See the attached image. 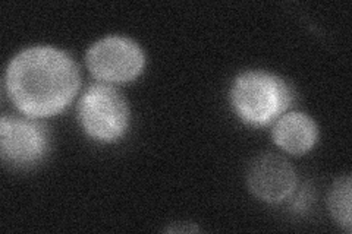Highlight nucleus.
I'll return each mask as SVG.
<instances>
[{
	"label": "nucleus",
	"instance_id": "obj_1",
	"mask_svg": "<svg viewBox=\"0 0 352 234\" xmlns=\"http://www.w3.org/2000/svg\"><path fill=\"white\" fill-rule=\"evenodd\" d=\"M80 88V72L68 54L53 47L21 51L8 66L6 90L16 108L28 117L60 113Z\"/></svg>",
	"mask_w": 352,
	"mask_h": 234
},
{
	"label": "nucleus",
	"instance_id": "obj_3",
	"mask_svg": "<svg viewBox=\"0 0 352 234\" xmlns=\"http://www.w3.org/2000/svg\"><path fill=\"white\" fill-rule=\"evenodd\" d=\"M78 117L84 130L91 138L113 142L126 132L129 110L115 88L93 85L80 100Z\"/></svg>",
	"mask_w": 352,
	"mask_h": 234
},
{
	"label": "nucleus",
	"instance_id": "obj_5",
	"mask_svg": "<svg viewBox=\"0 0 352 234\" xmlns=\"http://www.w3.org/2000/svg\"><path fill=\"white\" fill-rule=\"evenodd\" d=\"M49 148L47 129L36 120L3 116L0 121L2 159L14 165L40 161Z\"/></svg>",
	"mask_w": 352,
	"mask_h": 234
},
{
	"label": "nucleus",
	"instance_id": "obj_8",
	"mask_svg": "<svg viewBox=\"0 0 352 234\" xmlns=\"http://www.w3.org/2000/svg\"><path fill=\"white\" fill-rule=\"evenodd\" d=\"M329 209L333 218L351 233V177L336 180L329 194Z\"/></svg>",
	"mask_w": 352,
	"mask_h": 234
},
{
	"label": "nucleus",
	"instance_id": "obj_4",
	"mask_svg": "<svg viewBox=\"0 0 352 234\" xmlns=\"http://www.w3.org/2000/svg\"><path fill=\"white\" fill-rule=\"evenodd\" d=\"M144 53L137 43L125 37H106L87 51L88 71L98 81L124 84L142 72Z\"/></svg>",
	"mask_w": 352,
	"mask_h": 234
},
{
	"label": "nucleus",
	"instance_id": "obj_7",
	"mask_svg": "<svg viewBox=\"0 0 352 234\" xmlns=\"http://www.w3.org/2000/svg\"><path fill=\"white\" fill-rule=\"evenodd\" d=\"M272 138L283 151L301 155L313 148L317 141V126L304 113H289L280 117L273 128Z\"/></svg>",
	"mask_w": 352,
	"mask_h": 234
},
{
	"label": "nucleus",
	"instance_id": "obj_6",
	"mask_svg": "<svg viewBox=\"0 0 352 234\" xmlns=\"http://www.w3.org/2000/svg\"><path fill=\"white\" fill-rule=\"evenodd\" d=\"M247 183L258 199L269 204H279L294 194L296 174L294 167L280 155L266 152L251 161Z\"/></svg>",
	"mask_w": 352,
	"mask_h": 234
},
{
	"label": "nucleus",
	"instance_id": "obj_9",
	"mask_svg": "<svg viewBox=\"0 0 352 234\" xmlns=\"http://www.w3.org/2000/svg\"><path fill=\"white\" fill-rule=\"evenodd\" d=\"M311 202H313V194L310 189H305L304 186V189H301L300 192H296L295 196H292L291 208L295 211V213H302V211H307L310 208Z\"/></svg>",
	"mask_w": 352,
	"mask_h": 234
},
{
	"label": "nucleus",
	"instance_id": "obj_2",
	"mask_svg": "<svg viewBox=\"0 0 352 234\" xmlns=\"http://www.w3.org/2000/svg\"><path fill=\"white\" fill-rule=\"evenodd\" d=\"M292 100L291 86L266 72L242 73L230 90V103L238 116L252 126L269 125L289 108Z\"/></svg>",
	"mask_w": 352,
	"mask_h": 234
}]
</instances>
